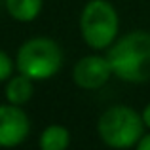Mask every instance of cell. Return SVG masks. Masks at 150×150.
I'll return each instance as SVG.
<instances>
[{"label":"cell","instance_id":"cell-1","mask_svg":"<svg viewBox=\"0 0 150 150\" xmlns=\"http://www.w3.org/2000/svg\"><path fill=\"white\" fill-rule=\"evenodd\" d=\"M114 78L125 84L150 82V30H129L106 50Z\"/></svg>","mask_w":150,"mask_h":150},{"label":"cell","instance_id":"cell-2","mask_svg":"<svg viewBox=\"0 0 150 150\" xmlns=\"http://www.w3.org/2000/svg\"><path fill=\"white\" fill-rule=\"evenodd\" d=\"M144 133L143 116L129 105H110L97 118V135L110 150H133Z\"/></svg>","mask_w":150,"mask_h":150},{"label":"cell","instance_id":"cell-3","mask_svg":"<svg viewBox=\"0 0 150 150\" xmlns=\"http://www.w3.org/2000/svg\"><path fill=\"white\" fill-rule=\"evenodd\" d=\"M15 70L34 82H46L57 76L65 63V51L51 36L27 38L15 53Z\"/></svg>","mask_w":150,"mask_h":150},{"label":"cell","instance_id":"cell-4","mask_svg":"<svg viewBox=\"0 0 150 150\" xmlns=\"http://www.w3.org/2000/svg\"><path fill=\"white\" fill-rule=\"evenodd\" d=\"M84 44L93 51H106L120 36V13L110 0H88L78 17Z\"/></svg>","mask_w":150,"mask_h":150},{"label":"cell","instance_id":"cell-5","mask_svg":"<svg viewBox=\"0 0 150 150\" xmlns=\"http://www.w3.org/2000/svg\"><path fill=\"white\" fill-rule=\"evenodd\" d=\"M112 76L114 74L108 57L106 53L103 55L101 51H93V53L80 57L74 63L72 72H70L74 86L80 88L82 91H97V89L105 88Z\"/></svg>","mask_w":150,"mask_h":150},{"label":"cell","instance_id":"cell-6","mask_svg":"<svg viewBox=\"0 0 150 150\" xmlns=\"http://www.w3.org/2000/svg\"><path fill=\"white\" fill-rule=\"evenodd\" d=\"M33 124L25 106L11 103L0 105V148H17L29 139Z\"/></svg>","mask_w":150,"mask_h":150},{"label":"cell","instance_id":"cell-7","mask_svg":"<svg viewBox=\"0 0 150 150\" xmlns=\"http://www.w3.org/2000/svg\"><path fill=\"white\" fill-rule=\"evenodd\" d=\"M34 84H36L34 80H30L29 76H25V74L15 70L4 82L6 103H11V105H17V106H27L34 97Z\"/></svg>","mask_w":150,"mask_h":150},{"label":"cell","instance_id":"cell-8","mask_svg":"<svg viewBox=\"0 0 150 150\" xmlns=\"http://www.w3.org/2000/svg\"><path fill=\"white\" fill-rule=\"evenodd\" d=\"M4 10L17 23H33L44 10V0H2Z\"/></svg>","mask_w":150,"mask_h":150},{"label":"cell","instance_id":"cell-9","mask_svg":"<svg viewBox=\"0 0 150 150\" xmlns=\"http://www.w3.org/2000/svg\"><path fill=\"white\" fill-rule=\"evenodd\" d=\"M70 131L61 124H50L38 135V150H69Z\"/></svg>","mask_w":150,"mask_h":150},{"label":"cell","instance_id":"cell-10","mask_svg":"<svg viewBox=\"0 0 150 150\" xmlns=\"http://www.w3.org/2000/svg\"><path fill=\"white\" fill-rule=\"evenodd\" d=\"M13 72H15V59L8 51L0 50V84H4Z\"/></svg>","mask_w":150,"mask_h":150},{"label":"cell","instance_id":"cell-11","mask_svg":"<svg viewBox=\"0 0 150 150\" xmlns=\"http://www.w3.org/2000/svg\"><path fill=\"white\" fill-rule=\"evenodd\" d=\"M133 150H150V131L144 133L143 137L139 139V143L135 144V148Z\"/></svg>","mask_w":150,"mask_h":150},{"label":"cell","instance_id":"cell-12","mask_svg":"<svg viewBox=\"0 0 150 150\" xmlns=\"http://www.w3.org/2000/svg\"><path fill=\"white\" fill-rule=\"evenodd\" d=\"M141 116H143V122H144V127L150 131V101L146 105L143 106V110H141Z\"/></svg>","mask_w":150,"mask_h":150}]
</instances>
